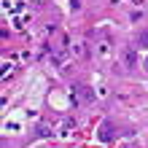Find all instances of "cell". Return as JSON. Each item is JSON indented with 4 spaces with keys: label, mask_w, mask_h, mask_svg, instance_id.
I'll return each mask as SVG.
<instances>
[{
    "label": "cell",
    "mask_w": 148,
    "mask_h": 148,
    "mask_svg": "<svg viewBox=\"0 0 148 148\" xmlns=\"http://www.w3.org/2000/svg\"><path fill=\"white\" fill-rule=\"evenodd\" d=\"M75 92H78V97H81V102H94V92H92L86 84H78Z\"/></svg>",
    "instance_id": "obj_1"
},
{
    "label": "cell",
    "mask_w": 148,
    "mask_h": 148,
    "mask_svg": "<svg viewBox=\"0 0 148 148\" xmlns=\"http://www.w3.org/2000/svg\"><path fill=\"white\" fill-rule=\"evenodd\" d=\"M100 140H113V124L110 121H105V124H102V129H100Z\"/></svg>",
    "instance_id": "obj_2"
},
{
    "label": "cell",
    "mask_w": 148,
    "mask_h": 148,
    "mask_svg": "<svg viewBox=\"0 0 148 148\" xmlns=\"http://www.w3.org/2000/svg\"><path fill=\"white\" fill-rule=\"evenodd\" d=\"M137 46H140V49H148V30H143L140 35H137Z\"/></svg>",
    "instance_id": "obj_4"
},
{
    "label": "cell",
    "mask_w": 148,
    "mask_h": 148,
    "mask_svg": "<svg viewBox=\"0 0 148 148\" xmlns=\"http://www.w3.org/2000/svg\"><path fill=\"white\" fill-rule=\"evenodd\" d=\"M145 73H148V59H145Z\"/></svg>",
    "instance_id": "obj_5"
},
{
    "label": "cell",
    "mask_w": 148,
    "mask_h": 148,
    "mask_svg": "<svg viewBox=\"0 0 148 148\" xmlns=\"http://www.w3.org/2000/svg\"><path fill=\"white\" fill-rule=\"evenodd\" d=\"M124 62H127V67H135V65H137V54H135V49H127V51H124Z\"/></svg>",
    "instance_id": "obj_3"
}]
</instances>
